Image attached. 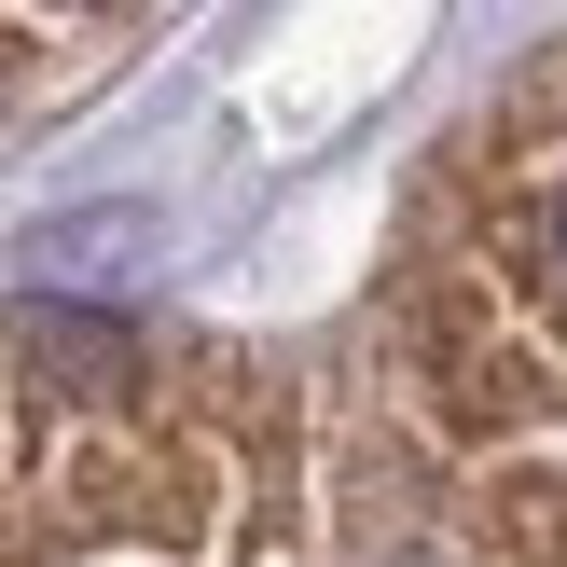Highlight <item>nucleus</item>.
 <instances>
[{"label":"nucleus","mask_w":567,"mask_h":567,"mask_svg":"<svg viewBox=\"0 0 567 567\" xmlns=\"http://www.w3.org/2000/svg\"><path fill=\"white\" fill-rule=\"evenodd\" d=\"M360 485L402 567H567V28L402 194L360 332Z\"/></svg>","instance_id":"obj_1"},{"label":"nucleus","mask_w":567,"mask_h":567,"mask_svg":"<svg viewBox=\"0 0 567 567\" xmlns=\"http://www.w3.org/2000/svg\"><path fill=\"white\" fill-rule=\"evenodd\" d=\"M0 567H332L291 388L221 332L0 305Z\"/></svg>","instance_id":"obj_2"},{"label":"nucleus","mask_w":567,"mask_h":567,"mask_svg":"<svg viewBox=\"0 0 567 567\" xmlns=\"http://www.w3.org/2000/svg\"><path fill=\"white\" fill-rule=\"evenodd\" d=\"M125 55H153V14H0V153L55 111H83Z\"/></svg>","instance_id":"obj_3"}]
</instances>
